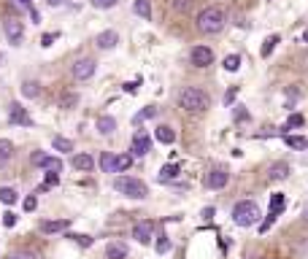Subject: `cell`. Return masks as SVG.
Wrapping results in <instances>:
<instances>
[{"label": "cell", "instance_id": "obj_1", "mask_svg": "<svg viewBox=\"0 0 308 259\" xmlns=\"http://www.w3.org/2000/svg\"><path fill=\"white\" fill-rule=\"evenodd\" d=\"M208 105H211V98L203 89H198V86H186V89L179 92V108L189 111V114H200V111H205Z\"/></svg>", "mask_w": 308, "mask_h": 259}, {"label": "cell", "instance_id": "obj_2", "mask_svg": "<svg viewBox=\"0 0 308 259\" xmlns=\"http://www.w3.org/2000/svg\"><path fill=\"white\" fill-rule=\"evenodd\" d=\"M225 14H222V8H216V6H208V8H203V11L198 14V30L200 33H205V35H216V33H222L225 30Z\"/></svg>", "mask_w": 308, "mask_h": 259}, {"label": "cell", "instance_id": "obj_3", "mask_svg": "<svg viewBox=\"0 0 308 259\" xmlns=\"http://www.w3.org/2000/svg\"><path fill=\"white\" fill-rule=\"evenodd\" d=\"M114 189H117L119 195L130 197V200H146V197H149V186L141 179H133V176H117V179H114Z\"/></svg>", "mask_w": 308, "mask_h": 259}, {"label": "cell", "instance_id": "obj_4", "mask_svg": "<svg viewBox=\"0 0 308 259\" xmlns=\"http://www.w3.org/2000/svg\"><path fill=\"white\" fill-rule=\"evenodd\" d=\"M233 221L238 227H254L260 224V205L251 200H244L233 208Z\"/></svg>", "mask_w": 308, "mask_h": 259}, {"label": "cell", "instance_id": "obj_5", "mask_svg": "<svg viewBox=\"0 0 308 259\" xmlns=\"http://www.w3.org/2000/svg\"><path fill=\"white\" fill-rule=\"evenodd\" d=\"M3 33H6V38H8V43H11V46H22L24 27H22V22H19L17 17H8L6 22H3Z\"/></svg>", "mask_w": 308, "mask_h": 259}, {"label": "cell", "instance_id": "obj_6", "mask_svg": "<svg viewBox=\"0 0 308 259\" xmlns=\"http://www.w3.org/2000/svg\"><path fill=\"white\" fill-rule=\"evenodd\" d=\"M284 211V195H273L270 197V211H267V216L260 221V232H267L270 227H273V221L279 219V213Z\"/></svg>", "mask_w": 308, "mask_h": 259}, {"label": "cell", "instance_id": "obj_7", "mask_svg": "<svg viewBox=\"0 0 308 259\" xmlns=\"http://www.w3.org/2000/svg\"><path fill=\"white\" fill-rule=\"evenodd\" d=\"M95 68H98V62H95L92 57H82L73 62V79L76 81H89L95 76Z\"/></svg>", "mask_w": 308, "mask_h": 259}, {"label": "cell", "instance_id": "obj_8", "mask_svg": "<svg viewBox=\"0 0 308 259\" xmlns=\"http://www.w3.org/2000/svg\"><path fill=\"white\" fill-rule=\"evenodd\" d=\"M227 181H230V173L225 170V167H214V170L205 173V189H222V186H227Z\"/></svg>", "mask_w": 308, "mask_h": 259}, {"label": "cell", "instance_id": "obj_9", "mask_svg": "<svg viewBox=\"0 0 308 259\" xmlns=\"http://www.w3.org/2000/svg\"><path fill=\"white\" fill-rule=\"evenodd\" d=\"M189 60H192L195 68H208V65L214 62V49L211 46H195L192 54H189Z\"/></svg>", "mask_w": 308, "mask_h": 259}, {"label": "cell", "instance_id": "obj_10", "mask_svg": "<svg viewBox=\"0 0 308 259\" xmlns=\"http://www.w3.org/2000/svg\"><path fill=\"white\" fill-rule=\"evenodd\" d=\"M133 238L141 243V246H149L151 238H154V224H151V221H141V224H135Z\"/></svg>", "mask_w": 308, "mask_h": 259}, {"label": "cell", "instance_id": "obj_11", "mask_svg": "<svg viewBox=\"0 0 308 259\" xmlns=\"http://www.w3.org/2000/svg\"><path fill=\"white\" fill-rule=\"evenodd\" d=\"M119 43V35L114 33V30H103V33L95 35V46L103 49V52H108V49H114Z\"/></svg>", "mask_w": 308, "mask_h": 259}, {"label": "cell", "instance_id": "obj_12", "mask_svg": "<svg viewBox=\"0 0 308 259\" xmlns=\"http://www.w3.org/2000/svg\"><path fill=\"white\" fill-rule=\"evenodd\" d=\"M8 119H11V124H22V127H33V119H30V114L22 108L19 103H14L11 108H8Z\"/></svg>", "mask_w": 308, "mask_h": 259}, {"label": "cell", "instance_id": "obj_13", "mask_svg": "<svg viewBox=\"0 0 308 259\" xmlns=\"http://www.w3.org/2000/svg\"><path fill=\"white\" fill-rule=\"evenodd\" d=\"M151 151V138L146 133H135V138H133V154L135 157H144V154H149Z\"/></svg>", "mask_w": 308, "mask_h": 259}, {"label": "cell", "instance_id": "obj_14", "mask_svg": "<svg viewBox=\"0 0 308 259\" xmlns=\"http://www.w3.org/2000/svg\"><path fill=\"white\" fill-rule=\"evenodd\" d=\"M179 176H181V167L179 165H165V167H160L157 181H160V184H173V181H179Z\"/></svg>", "mask_w": 308, "mask_h": 259}, {"label": "cell", "instance_id": "obj_15", "mask_svg": "<svg viewBox=\"0 0 308 259\" xmlns=\"http://www.w3.org/2000/svg\"><path fill=\"white\" fill-rule=\"evenodd\" d=\"M289 165L287 162H273V165L267 167V181H284L289 176Z\"/></svg>", "mask_w": 308, "mask_h": 259}, {"label": "cell", "instance_id": "obj_16", "mask_svg": "<svg viewBox=\"0 0 308 259\" xmlns=\"http://www.w3.org/2000/svg\"><path fill=\"white\" fill-rule=\"evenodd\" d=\"M154 138H157L163 146L176 143V133H173V127H168V124H160L157 130H154Z\"/></svg>", "mask_w": 308, "mask_h": 259}, {"label": "cell", "instance_id": "obj_17", "mask_svg": "<svg viewBox=\"0 0 308 259\" xmlns=\"http://www.w3.org/2000/svg\"><path fill=\"white\" fill-rule=\"evenodd\" d=\"M73 167L76 170H82V173H89L95 167V159H92V154H73Z\"/></svg>", "mask_w": 308, "mask_h": 259}, {"label": "cell", "instance_id": "obj_18", "mask_svg": "<svg viewBox=\"0 0 308 259\" xmlns=\"http://www.w3.org/2000/svg\"><path fill=\"white\" fill-rule=\"evenodd\" d=\"M70 227L68 219H54V221H41V230L46 232V235H54V232H65Z\"/></svg>", "mask_w": 308, "mask_h": 259}, {"label": "cell", "instance_id": "obj_19", "mask_svg": "<svg viewBox=\"0 0 308 259\" xmlns=\"http://www.w3.org/2000/svg\"><path fill=\"white\" fill-rule=\"evenodd\" d=\"M114 130H117V119H114V116H98V133L100 135H111L114 133Z\"/></svg>", "mask_w": 308, "mask_h": 259}, {"label": "cell", "instance_id": "obj_20", "mask_svg": "<svg viewBox=\"0 0 308 259\" xmlns=\"http://www.w3.org/2000/svg\"><path fill=\"white\" fill-rule=\"evenodd\" d=\"M105 259H127V246L124 243H108Z\"/></svg>", "mask_w": 308, "mask_h": 259}, {"label": "cell", "instance_id": "obj_21", "mask_svg": "<svg viewBox=\"0 0 308 259\" xmlns=\"http://www.w3.org/2000/svg\"><path fill=\"white\" fill-rule=\"evenodd\" d=\"M11 154H14V143H11V140H6V138H0V167L8 165Z\"/></svg>", "mask_w": 308, "mask_h": 259}, {"label": "cell", "instance_id": "obj_22", "mask_svg": "<svg viewBox=\"0 0 308 259\" xmlns=\"http://www.w3.org/2000/svg\"><path fill=\"white\" fill-rule=\"evenodd\" d=\"M133 167V154H119L114 157V173H124Z\"/></svg>", "mask_w": 308, "mask_h": 259}, {"label": "cell", "instance_id": "obj_23", "mask_svg": "<svg viewBox=\"0 0 308 259\" xmlns=\"http://www.w3.org/2000/svg\"><path fill=\"white\" fill-rule=\"evenodd\" d=\"M133 11L138 14L141 19H151V3H149V0H135Z\"/></svg>", "mask_w": 308, "mask_h": 259}, {"label": "cell", "instance_id": "obj_24", "mask_svg": "<svg viewBox=\"0 0 308 259\" xmlns=\"http://www.w3.org/2000/svg\"><path fill=\"white\" fill-rule=\"evenodd\" d=\"M17 200H19L17 189H11V186H0V202H3V205H14Z\"/></svg>", "mask_w": 308, "mask_h": 259}, {"label": "cell", "instance_id": "obj_25", "mask_svg": "<svg viewBox=\"0 0 308 259\" xmlns=\"http://www.w3.org/2000/svg\"><path fill=\"white\" fill-rule=\"evenodd\" d=\"M154 116H157V108H154V105H146L144 111H138V114L133 116V124H144L146 119H154Z\"/></svg>", "mask_w": 308, "mask_h": 259}, {"label": "cell", "instance_id": "obj_26", "mask_svg": "<svg viewBox=\"0 0 308 259\" xmlns=\"http://www.w3.org/2000/svg\"><path fill=\"white\" fill-rule=\"evenodd\" d=\"M276 43H279V35H267V38L265 40H262V49H260V54H262V57H267V54H270V52H273V49H276Z\"/></svg>", "mask_w": 308, "mask_h": 259}, {"label": "cell", "instance_id": "obj_27", "mask_svg": "<svg viewBox=\"0 0 308 259\" xmlns=\"http://www.w3.org/2000/svg\"><path fill=\"white\" fill-rule=\"evenodd\" d=\"M38 92H41L38 81H24V84H22V95H24V98H38Z\"/></svg>", "mask_w": 308, "mask_h": 259}, {"label": "cell", "instance_id": "obj_28", "mask_svg": "<svg viewBox=\"0 0 308 259\" xmlns=\"http://www.w3.org/2000/svg\"><path fill=\"white\" fill-rule=\"evenodd\" d=\"M52 146L57 151H73V143H70L68 138H62V135H54V138H52Z\"/></svg>", "mask_w": 308, "mask_h": 259}, {"label": "cell", "instance_id": "obj_29", "mask_svg": "<svg viewBox=\"0 0 308 259\" xmlns=\"http://www.w3.org/2000/svg\"><path fill=\"white\" fill-rule=\"evenodd\" d=\"M43 170H49V173H60L62 170V159H57V157H46V162H43Z\"/></svg>", "mask_w": 308, "mask_h": 259}, {"label": "cell", "instance_id": "obj_30", "mask_svg": "<svg viewBox=\"0 0 308 259\" xmlns=\"http://www.w3.org/2000/svg\"><path fill=\"white\" fill-rule=\"evenodd\" d=\"M100 167H103V173H114V154L111 151L100 154Z\"/></svg>", "mask_w": 308, "mask_h": 259}, {"label": "cell", "instance_id": "obj_31", "mask_svg": "<svg viewBox=\"0 0 308 259\" xmlns=\"http://www.w3.org/2000/svg\"><path fill=\"white\" fill-rule=\"evenodd\" d=\"M238 68H241V54H230V57H225V70L235 73Z\"/></svg>", "mask_w": 308, "mask_h": 259}, {"label": "cell", "instance_id": "obj_32", "mask_svg": "<svg viewBox=\"0 0 308 259\" xmlns=\"http://www.w3.org/2000/svg\"><path fill=\"white\" fill-rule=\"evenodd\" d=\"M154 248H157V254H168L170 251V238L168 235H160L157 243H154Z\"/></svg>", "mask_w": 308, "mask_h": 259}, {"label": "cell", "instance_id": "obj_33", "mask_svg": "<svg viewBox=\"0 0 308 259\" xmlns=\"http://www.w3.org/2000/svg\"><path fill=\"white\" fill-rule=\"evenodd\" d=\"M76 103H79V95H73V92H68V95L60 98V105H62V108H73Z\"/></svg>", "mask_w": 308, "mask_h": 259}, {"label": "cell", "instance_id": "obj_34", "mask_svg": "<svg viewBox=\"0 0 308 259\" xmlns=\"http://www.w3.org/2000/svg\"><path fill=\"white\" fill-rule=\"evenodd\" d=\"M284 140H287V146H289V149H306V140L297 138V135H284Z\"/></svg>", "mask_w": 308, "mask_h": 259}, {"label": "cell", "instance_id": "obj_35", "mask_svg": "<svg viewBox=\"0 0 308 259\" xmlns=\"http://www.w3.org/2000/svg\"><path fill=\"white\" fill-rule=\"evenodd\" d=\"M306 124V119H303L300 114H292L289 119H287V124H284V130H292V127H303Z\"/></svg>", "mask_w": 308, "mask_h": 259}, {"label": "cell", "instance_id": "obj_36", "mask_svg": "<svg viewBox=\"0 0 308 259\" xmlns=\"http://www.w3.org/2000/svg\"><path fill=\"white\" fill-rule=\"evenodd\" d=\"M46 151H33V157H30V162H33V165H38V167H41L43 165V162H46Z\"/></svg>", "mask_w": 308, "mask_h": 259}, {"label": "cell", "instance_id": "obj_37", "mask_svg": "<svg viewBox=\"0 0 308 259\" xmlns=\"http://www.w3.org/2000/svg\"><path fill=\"white\" fill-rule=\"evenodd\" d=\"M89 3H92L95 8H114L119 0H89Z\"/></svg>", "mask_w": 308, "mask_h": 259}, {"label": "cell", "instance_id": "obj_38", "mask_svg": "<svg viewBox=\"0 0 308 259\" xmlns=\"http://www.w3.org/2000/svg\"><path fill=\"white\" fill-rule=\"evenodd\" d=\"M70 238H73V240L79 243V246H84V248L92 246V238H89V235H70Z\"/></svg>", "mask_w": 308, "mask_h": 259}, {"label": "cell", "instance_id": "obj_39", "mask_svg": "<svg viewBox=\"0 0 308 259\" xmlns=\"http://www.w3.org/2000/svg\"><path fill=\"white\" fill-rule=\"evenodd\" d=\"M246 119H249V111L244 105H235V121H246Z\"/></svg>", "mask_w": 308, "mask_h": 259}, {"label": "cell", "instance_id": "obj_40", "mask_svg": "<svg viewBox=\"0 0 308 259\" xmlns=\"http://www.w3.org/2000/svg\"><path fill=\"white\" fill-rule=\"evenodd\" d=\"M8 259H38V257H35L33 251H17V254H11Z\"/></svg>", "mask_w": 308, "mask_h": 259}, {"label": "cell", "instance_id": "obj_41", "mask_svg": "<svg viewBox=\"0 0 308 259\" xmlns=\"http://www.w3.org/2000/svg\"><path fill=\"white\" fill-rule=\"evenodd\" d=\"M3 224H6V227H14V224H17V213H11V211L3 213Z\"/></svg>", "mask_w": 308, "mask_h": 259}, {"label": "cell", "instance_id": "obj_42", "mask_svg": "<svg viewBox=\"0 0 308 259\" xmlns=\"http://www.w3.org/2000/svg\"><path fill=\"white\" fill-rule=\"evenodd\" d=\"M189 3H192V0H173V8H176V11H186Z\"/></svg>", "mask_w": 308, "mask_h": 259}, {"label": "cell", "instance_id": "obj_43", "mask_svg": "<svg viewBox=\"0 0 308 259\" xmlns=\"http://www.w3.org/2000/svg\"><path fill=\"white\" fill-rule=\"evenodd\" d=\"M54 38H57V33H46V35L41 38V46H52V43H54Z\"/></svg>", "mask_w": 308, "mask_h": 259}, {"label": "cell", "instance_id": "obj_44", "mask_svg": "<svg viewBox=\"0 0 308 259\" xmlns=\"http://www.w3.org/2000/svg\"><path fill=\"white\" fill-rule=\"evenodd\" d=\"M60 184V176L57 173H46V186H57Z\"/></svg>", "mask_w": 308, "mask_h": 259}, {"label": "cell", "instance_id": "obj_45", "mask_svg": "<svg viewBox=\"0 0 308 259\" xmlns=\"http://www.w3.org/2000/svg\"><path fill=\"white\" fill-rule=\"evenodd\" d=\"M35 205H38V200H35V195H30L24 200V211H35Z\"/></svg>", "mask_w": 308, "mask_h": 259}, {"label": "cell", "instance_id": "obj_46", "mask_svg": "<svg viewBox=\"0 0 308 259\" xmlns=\"http://www.w3.org/2000/svg\"><path fill=\"white\" fill-rule=\"evenodd\" d=\"M124 92L135 95V92H138V81H127V84H124Z\"/></svg>", "mask_w": 308, "mask_h": 259}, {"label": "cell", "instance_id": "obj_47", "mask_svg": "<svg viewBox=\"0 0 308 259\" xmlns=\"http://www.w3.org/2000/svg\"><path fill=\"white\" fill-rule=\"evenodd\" d=\"M235 95H238V89H230V92L225 95V105H233L235 103Z\"/></svg>", "mask_w": 308, "mask_h": 259}, {"label": "cell", "instance_id": "obj_48", "mask_svg": "<svg viewBox=\"0 0 308 259\" xmlns=\"http://www.w3.org/2000/svg\"><path fill=\"white\" fill-rule=\"evenodd\" d=\"M203 219H205V221L214 219V208H211V205H208V208H203Z\"/></svg>", "mask_w": 308, "mask_h": 259}, {"label": "cell", "instance_id": "obj_49", "mask_svg": "<svg viewBox=\"0 0 308 259\" xmlns=\"http://www.w3.org/2000/svg\"><path fill=\"white\" fill-rule=\"evenodd\" d=\"M46 3H49V6H52V8H57V6H62L65 0H46Z\"/></svg>", "mask_w": 308, "mask_h": 259}, {"label": "cell", "instance_id": "obj_50", "mask_svg": "<svg viewBox=\"0 0 308 259\" xmlns=\"http://www.w3.org/2000/svg\"><path fill=\"white\" fill-rule=\"evenodd\" d=\"M303 219H306V221H308V205H306V208H303Z\"/></svg>", "mask_w": 308, "mask_h": 259}, {"label": "cell", "instance_id": "obj_51", "mask_svg": "<svg viewBox=\"0 0 308 259\" xmlns=\"http://www.w3.org/2000/svg\"><path fill=\"white\" fill-rule=\"evenodd\" d=\"M303 40H306V43H308V30H306V33H303Z\"/></svg>", "mask_w": 308, "mask_h": 259}, {"label": "cell", "instance_id": "obj_52", "mask_svg": "<svg viewBox=\"0 0 308 259\" xmlns=\"http://www.w3.org/2000/svg\"><path fill=\"white\" fill-rule=\"evenodd\" d=\"M306 73H308V57H306Z\"/></svg>", "mask_w": 308, "mask_h": 259}, {"label": "cell", "instance_id": "obj_53", "mask_svg": "<svg viewBox=\"0 0 308 259\" xmlns=\"http://www.w3.org/2000/svg\"><path fill=\"white\" fill-rule=\"evenodd\" d=\"M0 62H3V54H0Z\"/></svg>", "mask_w": 308, "mask_h": 259}, {"label": "cell", "instance_id": "obj_54", "mask_svg": "<svg viewBox=\"0 0 308 259\" xmlns=\"http://www.w3.org/2000/svg\"><path fill=\"white\" fill-rule=\"evenodd\" d=\"M22 3H30V0H22Z\"/></svg>", "mask_w": 308, "mask_h": 259}, {"label": "cell", "instance_id": "obj_55", "mask_svg": "<svg viewBox=\"0 0 308 259\" xmlns=\"http://www.w3.org/2000/svg\"><path fill=\"white\" fill-rule=\"evenodd\" d=\"M306 149H308V140H306Z\"/></svg>", "mask_w": 308, "mask_h": 259}]
</instances>
